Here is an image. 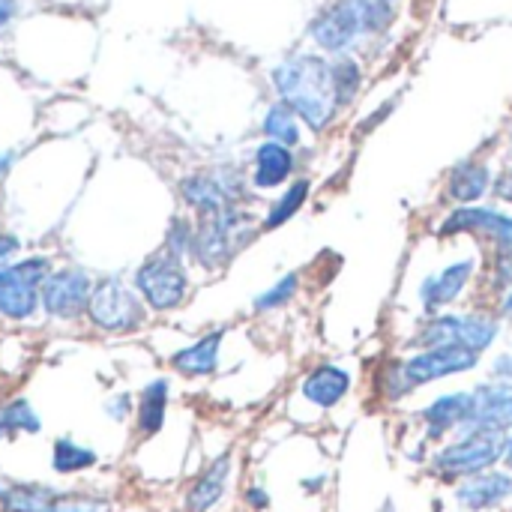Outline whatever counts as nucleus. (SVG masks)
Listing matches in <instances>:
<instances>
[{
  "mask_svg": "<svg viewBox=\"0 0 512 512\" xmlns=\"http://www.w3.org/2000/svg\"><path fill=\"white\" fill-rule=\"evenodd\" d=\"M483 363L480 354L465 348H420L402 357L384 360L375 372V396L384 405H402L414 393L477 372Z\"/></svg>",
  "mask_w": 512,
  "mask_h": 512,
  "instance_id": "obj_1",
  "label": "nucleus"
},
{
  "mask_svg": "<svg viewBox=\"0 0 512 512\" xmlns=\"http://www.w3.org/2000/svg\"><path fill=\"white\" fill-rule=\"evenodd\" d=\"M273 87L312 132H324L342 108L333 87V63L318 54H297L279 63Z\"/></svg>",
  "mask_w": 512,
  "mask_h": 512,
  "instance_id": "obj_2",
  "label": "nucleus"
},
{
  "mask_svg": "<svg viewBox=\"0 0 512 512\" xmlns=\"http://www.w3.org/2000/svg\"><path fill=\"white\" fill-rule=\"evenodd\" d=\"M501 330L504 321L495 315V309H450L438 315H420L411 336L405 339V348H465L483 357L495 348Z\"/></svg>",
  "mask_w": 512,
  "mask_h": 512,
  "instance_id": "obj_3",
  "label": "nucleus"
},
{
  "mask_svg": "<svg viewBox=\"0 0 512 512\" xmlns=\"http://www.w3.org/2000/svg\"><path fill=\"white\" fill-rule=\"evenodd\" d=\"M504 462V435L486 429H462L444 444L432 447L426 471L441 486H459Z\"/></svg>",
  "mask_w": 512,
  "mask_h": 512,
  "instance_id": "obj_4",
  "label": "nucleus"
},
{
  "mask_svg": "<svg viewBox=\"0 0 512 512\" xmlns=\"http://www.w3.org/2000/svg\"><path fill=\"white\" fill-rule=\"evenodd\" d=\"M261 231V225H252V216L240 210L237 204L204 216L195 222V240H192V261L204 270H222L234 261V255L252 243V237Z\"/></svg>",
  "mask_w": 512,
  "mask_h": 512,
  "instance_id": "obj_5",
  "label": "nucleus"
},
{
  "mask_svg": "<svg viewBox=\"0 0 512 512\" xmlns=\"http://www.w3.org/2000/svg\"><path fill=\"white\" fill-rule=\"evenodd\" d=\"M438 240L471 237L486 252H512V213L498 204H468L453 207L435 228Z\"/></svg>",
  "mask_w": 512,
  "mask_h": 512,
  "instance_id": "obj_6",
  "label": "nucleus"
},
{
  "mask_svg": "<svg viewBox=\"0 0 512 512\" xmlns=\"http://www.w3.org/2000/svg\"><path fill=\"white\" fill-rule=\"evenodd\" d=\"M135 291L153 312H174L189 297V273L183 258L168 252L165 246L153 252L135 270Z\"/></svg>",
  "mask_w": 512,
  "mask_h": 512,
  "instance_id": "obj_7",
  "label": "nucleus"
},
{
  "mask_svg": "<svg viewBox=\"0 0 512 512\" xmlns=\"http://www.w3.org/2000/svg\"><path fill=\"white\" fill-rule=\"evenodd\" d=\"M87 318L93 321V327H99L102 333H135L144 327L147 321V306L138 297L135 288H129L126 282H120L117 276H105L93 285L90 303H87Z\"/></svg>",
  "mask_w": 512,
  "mask_h": 512,
  "instance_id": "obj_8",
  "label": "nucleus"
},
{
  "mask_svg": "<svg viewBox=\"0 0 512 512\" xmlns=\"http://www.w3.org/2000/svg\"><path fill=\"white\" fill-rule=\"evenodd\" d=\"M0 510L3 512H111V501L87 492H63L42 483H12L0 480Z\"/></svg>",
  "mask_w": 512,
  "mask_h": 512,
  "instance_id": "obj_9",
  "label": "nucleus"
},
{
  "mask_svg": "<svg viewBox=\"0 0 512 512\" xmlns=\"http://www.w3.org/2000/svg\"><path fill=\"white\" fill-rule=\"evenodd\" d=\"M480 267H483L480 255H462L432 270L429 276H423V282L417 285L420 315H438V312H450L453 306H459L477 285Z\"/></svg>",
  "mask_w": 512,
  "mask_h": 512,
  "instance_id": "obj_10",
  "label": "nucleus"
},
{
  "mask_svg": "<svg viewBox=\"0 0 512 512\" xmlns=\"http://www.w3.org/2000/svg\"><path fill=\"white\" fill-rule=\"evenodd\" d=\"M51 273L48 258H24L0 267V315L27 321L39 309V288Z\"/></svg>",
  "mask_w": 512,
  "mask_h": 512,
  "instance_id": "obj_11",
  "label": "nucleus"
},
{
  "mask_svg": "<svg viewBox=\"0 0 512 512\" xmlns=\"http://www.w3.org/2000/svg\"><path fill=\"white\" fill-rule=\"evenodd\" d=\"M471 411H474L471 390H450V393L429 399L414 414V420L420 426V441H426L429 447L444 444L447 438H453L471 426Z\"/></svg>",
  "mask_w": 512,
  "mask_h": 512,
  "instance_id": "obj_12",
  "label": "nucleus"
},
{
  "mask_svg": "<svg viewBox=\"0 0 512 512\" xmlns=\"http://www.w3.org/2000/svg\"><path fill=\"white\" fill-rule=\"evenodd\" d=\"M93 294V279L81 267L51 270L39 288V306L57 321H75L87 315V303Z\"/></svg>",
  "mask_w": 512,
  "mask_h": 512,
  "instance_id": "obj_13",
  "label": "nucleus"
},
{
  "mask_svg": "<svg viewBox=\"0 0 512 512\" xmlns=\"http://www.w3.org/2000/svg\"><path fill=\"white\" fill-rule=\"evenodd\" d=\"M309 36L315 39V45L321 51L345 54L363 36V21L357 12V3L354 0H336L327 9H321V15L309 24Z\"/></svg>",
  "mask_w": 512,
  "mask_h": 512,
  "instance_id": "obj_14",
  "label": "nucleus"
},
{
  "mask_svg": "<svg viewBox=\"0 0 512 512\" xmlns=\"http://www.w3.org/2000/svg\"><path fill=\"white\" fill-rule=\"evenodd\" d=\"M351 390H354V375H351V369H345V366H339V363H333V360L315 363V366L303 375V381H300V399H303L309 408L321 411V414L336 411V408L351 396Z\"/></svg>",
  "mask_w": 512,
  "mask_h": 512,
  "instance_id": "obj_15",
  "label": "nucleus"
},
{
  "mask_svg": "<svg viewBox=\"0 0 512 512\" xmlns=\"http://www.w3.org/2000/svg\"><path fill=\"white\" fill-rule=\"evenodd\" d=\"M234 477V450H225L219 456H213L189 483L186 495H183V510L186 512H213L228 495Z\"/></svg>",
  "mask_w": 512,
  "mask_h": 512,
  "instance_id": "obj_16",
  "label": "nucleus"
},
{
  "mask_svg": "<svg viewBox=\"0 0 512 512\" xmlns=\"http://www.w3.org/2000/svg\"><path fill=\"white\" fill-rule=\"evenodd\" d=\"M453 501L462 512H498L512 501V474L507 468H492L453 486Z\"/></svg>",
  "mask_w": 512,
  "mask_h": 512,
  "instance_id": "obj_17",
  "label": "nucleus"
},
{
  "mask_svg": "<svg viewBox=\"0 0 512 512\" xmlns=\"http://www.w3.org/2000/svg\"><path fill=\"white\" fill-rule=\"evenodd\" d=\"M471 426L468 429H486L507 435L512 429V384L507 381H480L471 387Z\"/></svg>",
  "mask_w": 512,
  "mask_h": 512,
  "instance_id": "obj_18",
  "label": "nucleus"
},
{
  "mask_svg": "<svg viewBox=\"0 0 512 512\" xmlns=\"http://www.w3.org/2000/svg\"><path fill=\"white\" fill-rule=\"evenodd\" d=\"M495 171L483 159H462L459 165L450 168L444 180V198L453 207H468V204H483V198L492 192Z\"/></svg>",
  "mask_w": 512,
  "mask_h": 512,
  "instance_id": "obj_19",
  "label": "nucleus"
},
{
  "mask_svg": "<svg viewBox=\"0 0 512 512\" xmlns=\"http://www.w3.org/2000/svg\"><path fill=\"white\" fill-rule=\"evenodd\" d=\"M225 333L228 327H216L210 333H204L201 339H195L192 345L180 348L171 354V369L183 378H210L219 372V354H222V342H225Z\"/></svg>",
  "mask_w": 512,
  "mask_h": 512,
  "instance_id": "obj_20",
  "label": "nucleus"
},
{
  "mask_svg": "<svg viewBox=\"0 0 512 512\" xmlns=\"http://www.w3.org/2000/svg\"><path fill=\"white\" fill-rule=\"evenodd\" d=\"M180 198L186 201V207L204 219L213 216L231 204H237V192L228 180L216 177V174H192L180 183Z\"/></svg>",
  "mask_w": 512,
  "mask_h": 512,
  "instance_id": "obj_21",
  "label": "nucleus"
},
{
  "mask_svg": "<svg viewBox=\"0 0 512 512\" xmlns=\"http://www.w3.org/2000/svg\"><path fill=\"white\" fill-rule=\"evenodd\" d=\"M294 150L276 141H264L255 150V162H252V186L267 192V189H279L288 186L294 177Z\"/></svg>",
  "mask_w": 512,
  "mask_h": 512,
  "instance_id": "obj_22",
  "label": "nucleus"
},
{
  "mask_svg": "<svg viewBox=\"0 0 512 512\" xmlns=\"http://www.w3.org/2000/svg\"><path fill=\"white\" fill-rule=\"evenodd\" d=\"M168 402H171V384L168 378H153L138 402H135V435L141 441L156 438L165 429V417H168Z\"/></svg>",
  "mask_w": 512,
  "mask_h": 512,
  "instance_id": "obj_23",
  "label": "nucleus"
},
{
  "mask_svg": "<svg viewBox=\"0 0 512 512\" xmlns=\"http://www.w3.org/2000/svg\"><path fill=\"white\" fill-rule=\"evenodd\" d=\"M312 195V180L300 177V180H291L267 207L264 219H261V231H276V228H285L309 201Z\"/></svg>",
  "mask_w": 512,
  "mask_h": 512,
  "instance_id": "obj_24",
  "label": "nucleus"
},
{
  "mask_svg": "<svg viewBox=\"0 0 512 512\" xmlns=\"http://www.w3.org/2000/svg\"><path fill=\"white\" fill-rule=\"evenodd\" d=\"M99 465V453L72 441V438H57L51 444V468L63 477H72V474H84L90 468Z\"/></svg>",
  "mask_w": 512,
  "mask_h": 512,
  "instance_id": "obj_25",
  "label": "nucleus"
},
{
  "mask_svg": "<svg viewBox=\"0 0 512 512\" xmlns=\"http://www.w3.org/2000/svg\"><path fill=\"white\" fill-rule=\"evenodd\" d=\"M42 420L33 405L21 396L0 405V441H12L18 435H39Z\"/></svg>",
  "mask_w": 512,
  "mask_h": 512,
  "instance_id": "obj_26",
  "label": "nucleus"
},
{
  "mask_svg": "<svg viewBox=\"0 0 512 512\" xmlns=\"http://www.w3.org/2000/svg\"><path fill=\"white\" fill-rule=\"evenodd\" d=\"M261 129H264L267 141L285 144V147H291V150H294V147L300 144V138H303V120H300L282 99H279L276 105L267 108Z\"/></svg>",
  "mask_w": 512,
  "mask_h": 512,
  "instance_id": "obj_27",
  "label": "nucleus"
},
{
  "mask_svg": "<svg viewBox=\"0 0 512 512\" xmlns=\"http://www.w3.org/2000/svg\"><path fill=\"white\" fill-rule=\"evenodd\" d=\"M300 288H303V276H300L297 270H291V273L279 276L270 288H264V291L252 300V309H255L258 315L282 312V309H288V306L297 300Z\"/></svg>",
  "mask_w": 512,
  "mask_h": 512,
  "instance_id": "obj_28",
  "label": "nucleus"
},
{
  "mask_svg": "<svg viewBox=\"0 0 512 512\" xmlns=\"http://www.w3.org/2000/svg\"><path fill=\"white\" fill-rule=\"evenodd\" d=\"M486 294L498 303L512 285V252H486V264L480 267Z\"/></svg>",
  "mask_w": 512,
  "mask_h": 512,
  "instance_id": "obj_29",
  "label": "nucleus"
},
{
  "mask_svg": "<svg viewBox=\"0 0 512 512\" xmlns=\"http://www.w3.org/2000/svg\"><path fill=\"white\" fill-rule=\"evenodd\" d=\"M330 63H333L336 99H339V105L345 108V105H351V102L357 99V93H360V87H363V69H360V63H357L354 57H345V54H339V57L330 60Z\"/></svg>",
  "mask_w": 512,
  "mask_h": 512,
  "instance_id": "obj_30",
  "label": "nucleus"
},
{
  "mask_svg": "<svg viewBox=\"0 0 512 512\" xmlns=\"http://www.w3.org/2000/svg\"><path fill=\"white\" fill-rule=\"evenodd\" d=\"M192 240H195V222H189V219H174L171 225H168V234H165V249L168 252H174L177 258H189L192 255Z\"/></svg>",
  "mask_w": 512,
  "mask_h": 512,
  "instance_id": "obj_31",
  "label": "nucleus"
},
{
  "mask_svg": "<svg viewBox=\"0 0 512 512\" xmlns=\"http://www.w3.org/2000/svg\"><path fill=\"white\" fill-rule=\"evenodd\" d=\"M489 378L492 381H507V384H512V345H507L504 351H498L489 360Z\"/></svg>",
  "mask_w": 512,
  "mask_h": 512,
  "instance_id": "obj_32",
  "label": "nucleus"
},
{
  "mask_svg": "<svg viewBox=\"0 0 512 512\" xmlns=\"http://www.w3.org/2000/svg\"><path fill=\"white\" fill-rule=\"evenodd\" d=\"M498 204H512V168L507 171H501V174H495V180H492V192H489Z\"/></svg>",
  "mask_w": 512,
  "mask_h": 512,
  "instance_id": "obj_33",
  "label": "nucleus"
},
{
  "mask_svg": "<svg viewBox=\"0 0 512 512\" xmlns=\"http://www.w3.org/2000/svg\"><path fill=\"white\" fill-rule=\"evenodd\" d=\"M243 501H246V507H249V510H255V512H267L270 510V504H273L270 492H267L261 483L249 486V489H246V495H243Z\"/></svg>",
  "mask_w": 512,
  "mask_h": 512,
  "instance_id": "obj_34",
  "label": "nucleus"
},
{
  "mask_svg": "<svg viewBox=\"0 0 512 512\" xmlns=\"http://www.w3.org/2000/svg\"><path fill=\"white\" fill-rule=\"evenodd\" d=\"M300 489H303V492H306L309 498L321 495V492L327 489V474H312V477L300 480Z\"/></svg>",
  "mask_w": 512,
  "mask_h": 512,
  "instance_id": "obj_35",
  "label": "nucleus"
},
{
  "mask_svg": "<svg viewBox=\"0 0 512 512\" xmlns=\"http://www.w3.org/2000/svg\"><path fill=\"white\" fill-rule=\"evenodd\" d=\"M18 249H21V243H18L12 234H0V267H3V264H6Z\"/></svg>",
  "mask_w": 512,
  "mask_h": 512,
  "instance_id": "obj_36",
  "label": "nucleus"
},
{
  "mask_svg": "<svg viewBox=\"0 0 512 512\" xmlns=\"http://www.w3.org/2000/svg\"><path fill=\"white\" fill-rule=\"evenodd\" d=\"M495 315L507 324V321H512V285L507 288V294L495 303Z\"/></svg>",
  "mask_w": 512,
  "mask_h": 512,
  "instance_id": "obj_37",
  "label": "nucleus"
},
{
  "mask_svg": "<svg viewBox=\"0 0 512 512\" xmlns=\"http://www.w3.org/2000/svg\"><path fill=\"white\" fill-rule=\"evenodd\" d=\"M12 15H15V0H0V30L9 24Z\"/></svg>",
  "mask_w": 512,
  "mask_h": 512,
  "instance_id": "obj_38",
  "label": "nucleus"
},
{
  "mask_svg": "<svg viewBox=\"0 0 512 512\" xmlns=\"http://www.w3.org/2000/svg\"><path fill=\"white\" fill-rule=\"evenodd\" d=\"M501 468H507L512 474V429L504 435V462H501Z\"/></svg>",
  "mask_w": 512,
  "mask_h": 512,
  "instance_id": "obj_39",
  "label": "nucleus"
},
{
  "mask_svg": "<svg viewBox=\"0 0 512 512\" xmlns=\"http://www.w3.org/2000/svg\"><path fill=\"white\" fill-rule=\"evenodd\" d=\"M9 165H12V153H0V177L9 171Z\"/></svg>",
  "mask_w": 512,
  "mask_h": 512,
  "instance_id": "obj_40",
  "label": "nucleus"
},
{
  "mask_svg": "<svg viewBox=\"0 0 512 512\" xmlns=\"http://www.w3.org/2000/svg\"><path fill=\"white\" fill-rule=\"evenodd\" d=\"M510 147H512V129H510Z\"/></svg>",
  "mask_w": 512,
  "mask_h": 512,
  "instance_id": "obj_41",
  "label": "nucleus"
},
{
  "mask_svg": "<svg viewBox=\"0 0 512 512\" xmlns=\"http://www.w3.org/2000/svg\"><path fill=\"white\" fill-rule=\"evenodd\" d=\"M390 3H393V0H390Z\"/></svg>",
  "mask_w": 512,
  "mask_h": 512,
  "instance_id": "obj_42",
  "label": "nucleus"
}]
</instances>
